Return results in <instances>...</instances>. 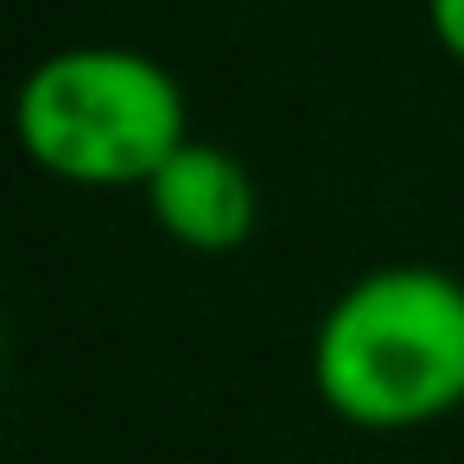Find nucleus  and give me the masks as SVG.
<instances>
[{"label":"nucleus","mask_w":464,"mask_h":464,"mask_svg":"<svg viewBox=\"0 0 464 464\" xmlns=\"http://www.w3.org/2000/svg\"><path fill=\"white\" fill-rule=\"evenodd\" d=\"M147 210L191 255H236L261 223V191H255V172L229 147L191 134L147 179Z\"/></svg>","instance_id":"3"},{"label":"nucleus","mask_w":464,"mask_h":464,"mask_svg":"<svg viewBox=\"0 0 464 464\" xmlns=\"http://www.w3.org/2000/svg\"><path fill=\"white\" fill-rule=\"evenodd\" d=\"M426 33L451 64H464V0H426Z\"/></svg>","instance_id":"4"},{"label":"nucleus","mask_w":464,"mask_h":464,"mask_svg":"<svg viewBox=\"0 0 464 464\" xmlns=\"http://www.w3.org/2000/svg\"><path fill=\"white\" fill-rule=\"evenodd\" d=\"M20 153L77 191H147V179L191 140L179 77L134 45H58L14 96Z\"/></svg>","instance_id":"2"},{"label":"nucleus","mask_w":464,"mask_h":464,"mask_svg":"<svg viewBox=\"0 0 464 464\" xmlns=\"http://www.w3.org/2000/svg\"><path fill=\"white\" fill-rule=\"evenodd\" d=\"M312 388L362 432H407L464 407V280L426 261L350 280L318 318Z\"/></svg>","instance_id":"1"}]
</instances>
